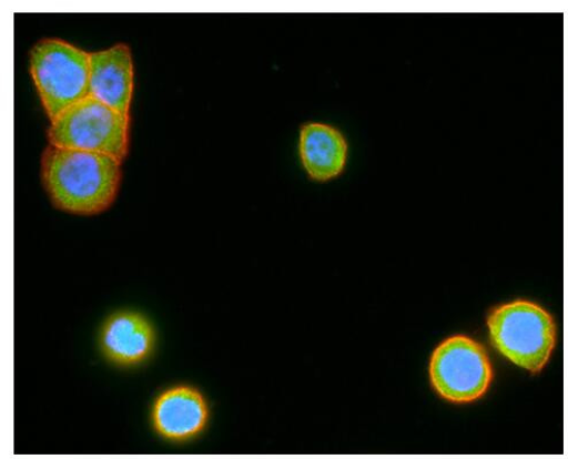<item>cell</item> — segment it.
Returning <instances> with one entry per match:
<instances>
[{"label": "cell", "instance_id": "5b68a950", "mask_svg": "<svg viewBox=\"0 0 568 459\" xmlns=\"http://www.w3.org/2000/svg\"><path fill=\"white\" fill-rule=\"evenodd\" d=\"M429 374L438 395L454 404L481 399L493 380L485 348L464 335L453 336L435 349Z\"/></svg>", "mask_w": 568, "mask_h": 459}, {"label": "cell", "instance_id": "52a82bcc", "mask_svg": "<svg viewBox=\"0 0 568 459\" xmlns=\"http://www.w3.org/2000/svg\"><path fill=\"white\" fill-rule=\"evenodd\" d=\"M158 336L152 322L142 313L120 310L109 316L100 330L103 358L121 370L138 369L156 349Z\"/></svg>", "mask_w": 568, "mask_h": 459}, {"label": "cell", "instance_id": "3957f363", "mask_svg": "<svg viewBox=\"0 0 568 459\" xmlns=\"http://www.w3.org/2000/svg\"><path fill=\"white\" fill-rule=\"evenodd\" d=\"M29 71L50 122L88 96L89 52L73 44L39 41L29 53Z\"/></svg>", "mask_w": 568, "mask_h": 459}, {"label": "cell", "instance_id": "6da1fadb", "mask_svg": "<svg viewBox=\"0 0 568 459\" xmlns=\"http://www.w3.org/2000/svg\"><path fill=\"white\" fill-rule=\"evenodd\" d=\"M122 162L106 153L49 144L41 160V178L52 205L75 216H99L114 204Z\"/></svg>", "mask_w": 568, "mask_h": 459}, {"label": "cell", "instance_id": "ba28073f", "mask_svg": "<svg viewBox=\"0 0 568 459\" xmlns=\"http://www.w3.org/2000/svg\"><path fill=\"white\" fill-rule=\"evenodd\" d=\"M89 64L88 96L130 116L134 94V63L131 48L119 43L105 50L89 52Z\"/></svg>", "mask_w": 568, "mask_h": 459}, {"label": "cell", "instance_id": "9c48e42d", "mask_svg": "<svg viewBox=\"0 0 568 459\" xmlns=\"http://www.w3.org/2000/svg\"><path fill=\"white\" fill-rule=\"evenodd\" d=\"M298 152L307 176L315 182H328L343 174L349 144L336 128L324 122H307L301 129Z\"/></svg>", "mask_w": 568, "mask_h": 459}, {"label": "cell", "instance_id": "8992f818", "mask_svg": "<svg viewBox=\"0 0 568 459\" xmlns=\"http://www.w3.org/2000/svg\"><path fill=\"white\" fill-rule=\"evenodd\" d=\"M211 416L210 402L200 388L178 384L155 396L150 422L156 437L172 445H185L206 432Z\"/></svg>", "mask_w": 568, "mask_h": 459}, {"label": "cell", "instance_id": "277c9868", "mask_svg": "<svg viewBox=\"0 0 568 459\" xmlns=\"http://www.w3.org/2000/svg\"><path fill=\"white\" fill-rule=\"evenodd\" d=\"M130 121L131 116L87 96L50 122L49 144L106 153L123 162L130 151Z\"/></svg>", "mask_w": 568, "mask_h": 459}, {"label": "cell", "instance_id": "7a4b0ae2", "mask_svg": "<svg viewBox=\"0 0 568 459\" xmlns=\"http://www.w3.org/2000/svg\"><path fill=\"white\" fill-rule=\"evenodd\" d=\"M488 327L501 355L531 374L542 371L556 345V325L541 306L526 300L504 304L491 313Z\"/></svg>", "mask_w": 568, "mask_h": 459}]
</instances>
